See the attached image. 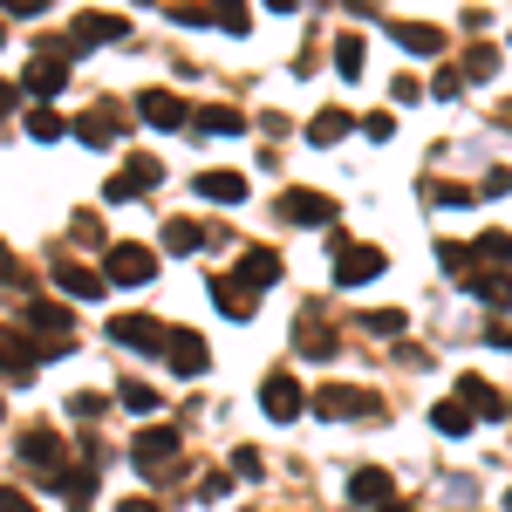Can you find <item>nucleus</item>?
Listing matches in <instances>:
<instances>
[{
	"mask_svg": "<svg viewBox=\"0 0 512 512\" xmlns=\"http://www.w3.org/2000/svg\"><path fill=\"white\" fill-rule=\"evenodd\" d=\"M308 403H315V417H328V424H349V417H383V396H376V390H349V383H321Z\"/></svg>",
	"mask_w": 512,
	"mask_h": 512,
	"instance_id": "nucleus-1",
	"label": "nucleus"
},
{
	"mask_svg": "<svg viewBox=\"0 0 512 512\" xmlns=\"http://www.w3.org/2000/svg\"><path fill=\"white\" fill-rule=\"evenodd\" d=\"M21 458L41 472V485H62V472H69V444L48 431V424H35V431H21Z\"/></svg>",
	"mask_w": 512,
	"mask_h": 512,
	"instance_id": "nucleus-2",
	"label": "nucleus"
},
{
	"mask_svg": "<svg viewBox=\"0 0 512 512\" xmlns=\"http://www.w3.org/2000/svg\"><path fill=\"white\" fill-rule=\"evenodd\" d=\"M110 41H130V21H123V14H76V28H69V41H62V55L110 48Z\"/></svg>",
	"mask_w": 512,
	"mask_h": 512,
	"instance_id": "nucleus-3",
	"label": "nucleus"
},
{
	"mask_svg": "<svg viewBox=\"0 0 512 512\" xmlns=\"http://www.w3.org/2000/svg\"><path fill=\"white\" fill-rule=\"evenodd\" d=\"M110 342H123V349H144V355H164V321L158 315H110Z\"/></svg>",
	"mask_w": 512,
	"mask_h": 512,
	"instance_id": "nucleus-4",
	"label": "nucleus"
},
{
	"mask_svg": "<svg viewBox=\"0 0 512 512\" xmlns=\"http://www.w3.org/2000/svg\"><path fill=\"white\" fill-rule=\"evenodd\" d=\"M151 274H158L151 246H130V239H123V246H110V253H103V280H123V287H144Z\"/></svg>",
	"mask_w": 512,
	"mask_h": 512,
	"instance_id": "nucleus-5",
	"label": "nucleus"
},
{
	"mask_svg": "<svg viewBox=\"0 0 512 512\" xmlns=\"http://www.w3.org/2000/svg\"><path fill=\"white\" fill-rule=\"evenodd\" d=\"M21 328L41 335V355L69 349V308H55V301H28V308H21Z\"/></svg>",
	"mask_w": 512,
	"mask_h": 512,
	"instance_id": "nucleus-6",
	"label": "nucleus"
},
{
	"mask_svg": "<svg viewBox=\"0 0 512 512\" xmlns=\"http://www.w3.org/2000/svg\"><path fill=\"white\" fill-rule=\"evenodd\" d=\"M260 410H267V417H274V424H294V417H301V410H308V396H301V383H294V376H287V369H274V376H267V383H260Z\"/></svg>",
	"mask_w": 512,
	"mask_h": 512,
	"instance_id": "nucleus-7",
	"label": "nucleus"
},
{
	"mask_svg": "<svg viewBox=\"0 0 512 512\" xmlns=\"http://www.w3.org/2000/svg\"><path fill=\"white\" fill-rule=\"evenodd\" d=\"M280 219H287V226H335V198L294 185V192L280 198Z\"/></svg>",
	"mask_w": 512,
	"mask_h": 512,
	"instance_id": "nucleus-8",
	"label": "nucleus"
},
{
	"mask_svg": "<svg viewBox=\"0 0 512 512\" xmlns=\"http://www.w3.org/2000/svg\"><path fill=\"white\" fill-rule=\"evenodd\" d=\"M164 362H171V376H205V335H192V328H164Z\"/></svg>",
	"mask_w": 512,
	"mask_h": 512,
	"instance_id": "nucleus-9",
	"label": "nucleus"
},
{
	"mask_svg": "<svg viewBox=\"0 0 512 512\" xmlns=\"http://www.w3.org/2000/svg\"><path fill=\"white\" fill-rule=\"evenodd\" d=\"M130 458H137V472H144V478H158L164 465L178 458V431H171V424H151V431L130 444Z\"/></svg>",
	"mask_w": 512,
	"mask_h": 512,
	"instance_id": "nucleus-10",
	"label": "nucleus"
},
{
	"mask_svg": "<svg viewBox=\"0 0 512 512\" xmlns=\"http://www.w3.org/2000/svg\"><path fill=\"white\" fill-rule=\"evenodd\" d=\"M158 178H164V164L151 158V151H137V158H130V164H123V171H117V178H110V192H103V198H110V205H123V198L151 192Z\"/></svg>",
	"mask_w": 512,
	"mask_h": 512,
	"instance_id": "nucleus-11",
	"label": "nucleus"
},
{
	"mask_svg": "<svg viewBox=\"0 0 512 512\" xmlns=\"http://www.w3.org/2000/svg\"><path fill=\"white\" fill-rule=\"evenodd\" d=\"M0 369H7L14 383H35V369H41V342H28L21 328H0Z\"/></svg>",
	"mask_w": 512,
	"mask_h": 512,
	"instance_id": "nucleus-12",
	"label": "nucleus"
},
{
	"mask_svg": "<svg viewBox=\"0 0 512 512\" xmlns=\"http://www.w3.org/2000/svg\"><path fill=\"white\" fill-rule=\"evenodd\" d=\"M62 89H69V62H62V55H35V62H28V76H21V96L55 103Z\"/></svg>",
	"mask_w": 512,
	"mask_h": 512,
	"instance_id": "nucleus-13",
	"label": "nucleus"
},
{
	"mask_svg": "<svg viewBox=\"0 0 512 512\" xmlns=\"http://www.w3.org/2000/svg\"><path fill=\"white\" fill-rule=\"evenodd\" d=\"M137 117L151 123V130H178V123H192V103L171 96V89H144V96H137Z\"/></svg>",
	"mask_w": 512,
	"mask_h": 512,
	"instance_id": "nucleus-14",
	"label": "nucleus"
},
{
	"mask_svg": "<svg viewBox=\"0 0 512 512\" xmlns=\"http://www.w3.org/2000/svg\"><path fill=\"white\" fill-rule=\"evenodd\" d=\"M294 349L308 355V362H328V355H335V328L321 321V308H301V315H294Z\"/></svg>",
	"mask_w": 512,
	"mask_h": 512,
	"instance_id": "nucleus-15",
	"label": "nucleus"
},
{
	"mask_svg": "<svg viewBox=\"0 0 512 512\" xmlns=\"http://www.w3.org/2000/svg\"><path fill=\"white\" fill-rule=\"evenodd\" d=\"M383 267H390V253H383V246H342L335 280H342V287H362V280H376Z\"/></svg>",
	"mask_w": 512,
	"mask_h": 512,
	"instance_id": "nucleus-16",
	"label": "nucleus"
},
{
	"mask_svg": "<svg viewBox=\"0 0 512 512\" xmlns=\"http://www.w3.org/2000/svg\"><path fill=\"white\" fill-rule=\"evenodd\" d=\"M233 280L246 287V294L274 287V280H280V253H274V246H246V253H239V267H233Z\"/></svg>",
	"mask_w": 512,
	"mask_h": 512,
	"instance_id": "nucleus-17",
	"label": "nucleus"
},
{
	"mask_svg": "<svg viewBox=\"0 0 512 512\" xmlns=\"http://www.w3.org/2000/svg\"><path fill=\"white\" fill-rule=\"evenodd\" d=\"M76 137L89 144V151H110V144L123 137V110H110V103H96L89 117H76Z\"/></svg>",
	"mask_w": 512,
	"mask_h": 512,
	"instance_id": "nucleus-18",
	"label": "nucleus"
},
{
	"mask_svg": "<svg viewBox=\"0 0 512 512\" xmlns=\"http://www.w3.org/2000/svg\"><path fill=\"white\" fill-rule=\"evenodd\" d=\"M390 41L410 55H444V28H431V21H390Z\"/></svg>",
	"mask_w": 512,
	"mask_h": 512,
	"instance_id": "nucleus-19",
	"label": "nucleus"
},
{
	"mask_svg": "<svg viewBox=\"0 0 512 512\" xmlns=\"http://www.w3.org/2000/svg\"><path fill=\"white\" fill-rule=\"evenodd\" d=\"M55 287H62V294H76V301H96V294H103V274H96V267H82V260H55Z\"/></svg>",
	"mask_w": 512,
	"mask_h": 512,
	"instance_id": "nucleus-20",
	"label": "nucleus"
},
{
	"mask_svg": "<svg viewBox=\"0 0 512 512\" xmlns=\"http://www.w3.org/2000/svg\"><path fill=\"white\" fill-rule=\"evenodd\" d=\"M349 499H355V506H369V512H376L383 499H390V472H383V465H362V472L349 478Z\"/></svg>",
	"mask_w": 512,
	"mask_h": 512,
	"instance_id": "nucleus-21",
	"label": "nucleus"
},
{
	"mask_svg": "<svg viewBox=\"0 0 512 512\" xmlns=\"http://www.w3.org/2000/svg\"><path fill=\"white\" fill-rule=\"evenodd\" d=\"M212 301L226 308V321H253V294H246L233 274H212Z\"/></svg>",
	"mask_w": 512,
	"mask_h": 512,
	"instance_id": "nucleus-22",
	"label": "nucleus"
},
{
	"mask_svg": "<svg viewBox=\"0 0 512 512\" xmlns=\"http://www.w3.org/2000/svg\"><path fill=\"white\" fill-rule=\"evenodd\" d=\"M198 198L239 205V198H246V178H239V171H198Z\"/></svg>",
	"mask_w": 512,
	"mask_h": 512,
	"instance_id": "nucleus-23",
	"label": "nucleus"
},
{
	"mask_svg": "<svg viewBox=\"0 0 512 512\" xmlns=\"http://www.w3.org/2000/svg\"><path fill=\"white\" fill-rule=\"evenodd\" d=\"M349 130H355L349 110H321V117H308V144H321V151H328V144H342Z\"/></svg>",
	"mask_w": 512,
	"mask_h": 512,
	"instance_id": "nucleus-24",
	"label": "nucleus"
},
{
	"mask_svg": "<svg viewBox=\"0 0 512 512\" xmlns=\"http://www.w3.org/2000/svg\"><path fill=\"white\" fill-rule=\"evenodd\" d=\"M198 130H212V137H239V130H246V117H239L233 103H212V110H198Z\"/></svg>",
	"mask_w": 512,
	"mask_h": 512,
	"instance_id": "nucleus-25",
	"label": "nucleus"
},
{
	"mask_svg": "<svg viewBox=\"0 0 512 512\" xmlns=\"http://www.w3.org/2000/svg\"><path fill=\"white\" fill-rule=\"evenodd\" d=\"M28 137H35V144H62V137H69V117H62V110H48V103H41L35 117H28Z\"/></svg>",
	"mask_w": 512,
	"mask_h": 512,
	"instance_id": "nucleus-26",
	"label": "nucleus"
},
{
	"mask_svg": "<svg viewBox=\"0 0 512 512\" xmlns=\"http://www.w3.org/2000/svg\"><path fill=\"white\" fill-rule=\"evenodd\" d=\"M335 76L342 82L362 76V35H335Z\"/></svg>",
	"mask_w": 512,
	"mask_h": 512,
	"instance_id": "nucleus-27",
	"label": "nucleus"
},
{
	"mask_svg": "<svg viewBox=\"0 0 512 512\" xmlns=\"http://www.w3.org/2000/svg\"><path fill=\"white\" fill-rule=\"evenodd\" d=\"M164 246H171V253H198V246H205V226H192V219H171V226H164Z\"/></svg>",
	"mask_w": 512,
	"mask_h": 512,
	"instance_id": "nucleus-28",
	"label": "nucleus"
},
{
	"mask_svg": "<svg viewBox=\"0 0 512 512\" xmlns=\"http://www.w3.org/2000/svg\"><path fill=\"white\" fill-rule=\"evenodd\" d=\"M472 260H485V267L499 274V267H506V260H512V233H485V239H478V246H472Z\"/></svg>",
	"mask_w": 512,
	"mask_h": 512,
	"instance_id": "nucleus-29",
	"label": "nucleus"
},
{
	"mask_svg": "<svg viewBox=\"0 0 512 512\" xmlns=\"http://www.w3.org/2000/svg\"><path fill=\"white\" fill-rule=\"evenodd\" d=\"M431 424H437L444 437H465V431H472V410H465V403H437Z\"/></svg>",
	"mask_w": 512,
	"mask_h": 512,
	"instance_id": "nucleus-30",
	"label": "nucleus"
},
{
	"mask_svg": "<svg viewBox=\"0 0 512 512\" xmlns=\"http://www.w3.org/2000/svg\"><path fill=\"white\" fill-rule=\"evenodd\" d=\"M205 14H212V21H219L226 35H246V0H212Z\"/></svg>",
	"mask_w": 512,
	"mask_h": 512,
	"instance_id": "nucleus-31",
	"label": "nucleus"
},
{
	"mask_svg": "<svg viewBox=\"0 0 512 512\" xmlns=\"http://www.w3.org/2000/svg\"><path fill=\"white\" fill-rule=\"evenodd\" d=\"M62 492H69L76 512H89V499H96V472H62Z\"/></svg>",
	"mask_w": 512,
	"mask_h": 512,
	"instance_id": "nucleus-32",
	"label": "nucleus"
},
{
	"mask_svg": "<svg viewBox=\"0 0 512 512\" xmlns=\"http://www.w3.org/2000/svg\"><path fill=\"white\" fill-rule=\"evenodd\" d=\"M362 328H369V335H403V308H369Z\"/></svg>",
	"mask_w": 512,
	"mask_h": 512,
	"instance_id": "nucleus-33",
	"label": "nucleus"
},
{
	"mask_svg": "<svg viewBox=\"0 0 512 512\" xmlns=\"http://www.w3.org/2000/svg\"><path fill=\"white\" fill-rule=\"evenodd\" d=\"M117 396H123V410H158V390H151V383H137V376H130Z\"/></svg>",
	"mask_w": 512,
	"mask_h": 512,
	"instance_id": "nucleus-34",
	"label": "nucleus"
},
{
	"mask_svg": "<svg viewBox=\"0 0 512 512\" xmlns=\"http://www.w3.org/2000/svg\"><path fill=\"white\" fill-rule=\"evenodd\" d=\"M233 472L239 478H260L267 465H260V451H253V444H239V451H233Z\"/></svg>",
	"mask_w": 512,
	"mask_h": 512,
	"instance_id": "nucleus-35",
	"label": "nucleus"
},
{
	"mask_svg": "<svg viewBox=\"0 0 512 512\" xmlns=\"http://www.w3.org/2000/svg\"><path fill=\"white\" fill-rule=\"evenodd\" d=\"M437 205H444V212H465V205H472V192H465V185H437Z\"/></svg>",
	"mask_w": 512,
	"mask_h": 512,
	"instance_id": "nucleus-36",
	"label": "nucleus"
},
{
	"mask_svg": "<svg viewBox=\"0 0 512 512\" xmlns=\"http://www.w3.org/2000/svg\"><path fill=\"white\" fill-rule=\"evenodd\" d=\"M362 130H369V137H376V144H390V137H396V117H390V110H376V117L362 123Z\"/></svg>",
	"mask_w": 512,
	"mask_h": 512,
	"instance_id": "nucleus-37",
	"label": "nucleus"
},
{
	"mask_svg": "<svg viewBox=\"0 0 512 512\" xmlns=\"http://www.w3.org/2000/svg\"><path fill=\"white\" fill-rule=\"evenodd\" d=\"M0 512H35V499H28V492H14V485H0Z\"/></svg>",
	"mask_w": 512,
	"mask_h": 512,
	"instance_id": "nucleus-38",
	"label": "nucleus"
},
{
	"mask_svg": "<svg viewBox=\"0 0 512 512\" xmlns=\"http://www.w3.org/2000/svg\"><path fill=\"white\" fill-rule=\"evenodd\" d=\"M0 7H7V14H41L48 0H0Z\"/></svg>",
	"mask_w": 512,
	"mask_h": 512,
	"instance_id": "nucleus-39",
	"label": "nucleus"
},
{
	"mask_svg": "<svg viewBox=\"0 0 512 512\" xmlns=\"http://www.w3.org/2000/svg\"><path fill=\"white\" fill-rule=\"evenodd\" d=\"M14 103H21V89H14V82H0V117H7Z\"/></svg>",
	"mask_w": 512,
	"mask_h": 512,
	"instance_id": "nucleus-40",
	"label": "nucleus"
},
{
	"mask_svg": "<svg viewBox=\"0 0 512 512\" xmlns=\"http://www.w3.org/2000/svg\"><path fill=\"white\" fill-rule=\"evenodd\" d=\"M117 512H164V506H158V499H123Z\"/></svg>",
	"mask_w": 512,
	"mask_h": 512,
	"instance_id": "nucleus-41",
	"label": "nucleus"
},
{
	"mask_svg": "<svg viewBox=\"0 0 512 512\" xmlns=\"http://www.w3.org/2000/svg\"><path fill=\"white\" fill-rule=\"evenodd\" d=\"M376 512H417V506H410V499H383Z\"/></svg>",
	"mask_w": 512,
	"mask_h": 512,
	"instance_id": "nucleus-42",
	"label": "nucleus"
},
{
	"mask_svg": "<svg viewBox=\"0 0 512 512\" xmlns=\"http://www.w3.org/2000/svg\"><path fill=\"white\" fill-rule=\"evenodd\" d=\"M0 280H14V253L7 246H0Z\"/></svg>",
	"mask_w": 512,
	"mask_h": 512,
	"instance_id": "nucleus-43",
	"label": "nucleus"
},
{
	"mask_svg": "<svg viewBox=\"0 0 512 512\" xmlns=\"http://www.w3.org/2000/svg\"><path fill=\"white\" fill-rule=\"evenodd\" d=\"M267 7H274V14H294V7H301V0H267Z\"/></svg>",
	"mask_w": 512,
	"mask_h": 512,
	"instance_id": "nucleus-44",
	"label": "nucleus"
},
{
	"mask_svg": "<svg viewBox=\"0 0 512 512\" xmlns=\"http://www.w3.org/2000/svg\"><path fill=\"white\" fill-rule=\"evenodd\" d=\"M349 7H355V14H376V0H349Z\"/></svg>",
	"mask_w": 512,
	"mask_h": 512,
	"instance_id": "nucleus-45",
	"label": "nucleus"
},
{
	"mask_svg": "<svg viewBox=\"0 0 512 512\" xmlns=\"http://www.w3.org/2000/svg\"><path fill=\"white\" fill-rule=\"evenodd\" d=\"M0 41H7V28H0Z\"/></svg>",
	"mask_w": 512,
	"mask_h": 512,
	"instance_id": "nucleus-46",
	"label": "nucleus"
}]
</instances>
